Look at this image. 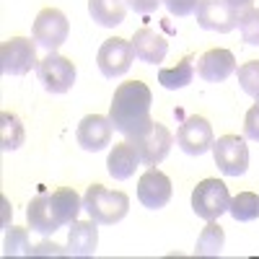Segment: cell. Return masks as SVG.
Wrapping results in <instances>:
<instances>
[{
	"label": "cell",
	"instance_id": "obj_20",
	"mask_svg": "<svg viewBox=\"0 0 259 259\" xmlns=\"http://www.w3.org/2000/svg\"><path fill=\"white\" fill-rule=\"evenodd\" d=\"M89 13L99 26H119L127 13V0H89Z\"/></svg>",
	"mask_w": 259,
	"mask_h": 259
},
{
	"label": "cell",
	"instance_id": "obj_13",
	"mask_svg": "<svg viewBox=\"0 0 259 259\" xmlns=\"http://www.w3.org/2000/svg\"><path fill=\"white\" fill-rule=\"evenodd\" d=\"M112 119L104 117V114H89L83 117L78 130H75V138L80 143L83 150H91V153H96V150H104L106 145L112 143Z\"/></svg>",
	"mask_w": 259,
	"mask_h": 259
},
{
	"label": "cell",
	"instance_id": "obj_3",
	"mask_svg": "<svg viewBox=\"0 0 259 259\" xmlns=\"http://www.w3.org/2000/svg\"><path fill=\"white\" fill-rule=\"evenodd\" d=\"M231 207L228 187L221 179H202L192 192V210L202 221H218L223 212Z\"/></svg>",
	"mask_w": 259,
	"mask_h": 259
},
{
	"label": "cell",
	"instance_id": "obj_23",
	"mask_svg": "<svg viewBox=\"0 0 259 259\" xmlns=\"http://www.w3.org/2000/svg\"><path fill=\"white\" fill-rule=\"evenodd\" d=\"M226 246V233L223 228L215 223V221H207V226L202 228V233L197 236V246H194V254L197 256H218Z\"/></svg>",
	"mask_w": 259,
	"mask_h": 259
},
{
	"label": "cell",
	"instance_id": "obj_10",
	"mask_svg": "<svg viewBox=\"0 0 259 259\" xmlns=\"http://www.w3.org/2000/svg\"><path fill=\"white\" fill-rule=\"evenodd\" d=\"M194 13H197V26L205 31L228 34L239 26V11L228 6V0H200Z\"/></svg>",
	"mask_w": 259,
	"mask_h": 259
},
{
	"label": "cell",
	"instance_id": "obj_9",
	"mask_svg": "<svg viewBox=\"0 0 259 259\" xmlns=\"http://www.w3.org/2000/svg\"><path fill=\"white\" fill-rule=\"evenodd\" d=\"M130 143L135 145V150L140 153V161L145 166H158L171 150V143H174V135L168 133V127L161 122H153L148 133L138 135V138H130Z\"/></svg>",
	"mask_w": 259,
	"mask_h": 259
},
{
	"label": "cell",
	"instance_id": "obj_8",
	"mask_svg": "<svg viewBox=\"0 0 259 259\" xmlns=\"http://www.w3.org/2000/svg\"><path fill=\"white\" fill-rule=\"evenodd\" d=\"M135 60V52H133V41H127L122 36H112L106 39L99 55H96V65L104 78H119L130 70V65Z\"/></svg>",
	"mask_w": 259,
	"mask_h": 259
},
{
	"label": "cell",
	"instance_id": "obj_12",
	"mask_svg": "<svg viewBox=\"0 0 259 259\" xmlns=\"http://www.w3.org/2000/svg\"><path fill=\"white\" fill-rule=\"evenodd\" d=\"M138 200L150 210L166 207L171 200V179L163 171H158L156 166H150L138 182Z\"/></svg>",
	"mask_w": 259,
	"mask_h": 259
},
{
	"label": "cell",
	"instance_id": "obj_32",
	"mask_svg": "<svg viewBox=\"0 0 259 259\" xmlns=\"http://www.w3.org/2000/svg\"><path fill=\"white\" fill-rule=\"evenodd\" d=\"M228 6H233L236 11L241 13V11H246V8H251V6H254V0H228Z\"/></svg>",
	"mask_w": 259,
	"mask_h": 259
},
{
	"label": "cell",
	"instance_id": "obj_1",
	"mask_svg": "<svg viewBox=\"0 0 259 259\" xmlns=\"http://www.w3.org/2000/svg\"><path fill=\"white\" fill-rule=\"evenodd\" d=\"M150 104L153 94L143 80H127L119 83L109 104V119L117 133H122L127 140L148 133L153 119H150Z\"/></svg>",
	"mask_w": 259,
	"mask_h": 259
},
{
	"label": "cell",
	"instance_id": "obj_5",
	"mask_svg": "<svg viewBox=\"0 0 259 259\" xmlns=\"http://www.w3.org/2000/svg\"><path fill=\"white\" fill-rule=\"evenodd\" d=\"M212 158L226 177H241L249 168V148L246 140L239 135H223L212 140Z\"/></svg>",
	"mask_w": 259,
	"mask_h": 259
},
{
	"label": "cell",
	"instance_id": "obj_17",
	"mask_svg": "<svg viewBox=\"0 0 259 259\" xmlns=\"http://www.w3.org/2000/svg\"><path fill=\"white\" fill-rule=\"evenodd\" d=\"M99 246V228L96 221H73L68 233V254L73 256H91Z\"/></svg>",
	"mask_w": 259,
	"mask_h": 259
},
{
	"label": "cell",
	"instance_id": "obj_26",
	"mask_svg": "<svg viewBox=\"0 0 259 259\" xmlns=\"http://www.w3.org/2000/svg\"><path fill=\"white\" fill-rule=\"evenodd\" d=\"M239 31L244 36L246 45L259 47V8H246L239 13Z\"/></svg>",
	"mask_w": 259,
	"mask_h": 259
},
{
	"label": "cell",
	"instance_id": "obj_2",
	"mask_svg": "<svg viewBox=\"0 0 259 259\" xmlns=\"http://www.w3.org/2000/svg\"><path fill=\"white\" fill-rule=\"evenodd\" d=\"M83 207L89 210V215L96 223L114 226L127 215L130 197L119 189H106L104 184H91L83 194Z\"/></svg>",
	"mask_w": 259,
	"mask_h": 259
},
{
	"label": "cell",
	"instance_id": "obj_4",
	"mask_svg": "<svg viewBox=\"0 0 259 259\" xmlns=\"http://www.w3.org/2000/svg\"><path fill=\"white\" fill-rule=\"evenodd\" d=\"M36 78L47 94H68L75 83V65L57 52H50L36 65Z\"/></svg>",
	"mask_w": 259,
	"mask_h": 259
},
{
	"label": "cell",
	"instance_id": "obj_24",
	"mask_svg": "<svg viewBox=\"0 0 259 259\" xmlns=\"http://www.w3.org/2000/svg\"><path fill=\"white\" fill-rule=\"evenodd\" d=\"M231 218L239 223H251L259 218V194L254 192H239L236 197H231Z\"/></svg>",
	"mask_w": 259,
	"mask_h": 259
},
{
	"label": "cell",
	"instance_id": "obj_30",
	"mask_svg": "<svg viewBox=\"0 0 259 259\" xmlns=\"http://www.w3.org/2000/svg\"><path fill=\"white\" fill-rule=\"evenodd\" d=\"M161 3H163V0H127V8H133L135 13L148 16V13H153Z\"/></svg>",
	"mask_w": 259,
	"mask_h": 259
},
{
	"label": "cell",
	"instance_id": "obj_25",
	"mask_svg": "<svg viewBox=\"0 0 259 259\" xmlns=\"http://www.w3.org/2000/svg\"><path fill=\"white\" fill-rule=\"evenodd\" d=\"M31 244H29V231L26 228H16L11 226L6 231V244H3V254L6 256H31Z\"/></svg>",
	"mask_w": 259,
	"mask_h": 259
},
{
	"label": "cell",
	"instance_id": "obj_22",
	"mask_svg": "<svg viewBox=\"0 0 259 259\" xmlns=\"http://www.w3.org/2000/svg\"><path fill=\"white\" fill-rule=\"evenodd\" d=\"M24 122L18 119V114L13 112H3L0 114V148L3 150H18L24 145Z\"/></svg>",
	"mask_w": 259,
	"mask_h": 259
},
{
	"label": "cell",
	"instance_id": "obj_27",
	"mask_svg": "<svg viewBox=\"0 0 259 259\" xmlns=\"http://www.w3.org/2000/svg\"><path fill=\"white\" fill-rule=\"evenodd\" d=\"M239 85L244 94H249L251 99L259 101V60L244 62L239 68Z\"/></svg>",
	"mask_w": 259,
	"mask_h": 259
},
{
	"label": "cell",
	"instance_id": "obj_7",
	"mask_svg": "<svg viewBox=\"0 0 259 259\" xmlns=\"http://www.w3.org/2000/svg\"><path fill=\"white\" fill-rule=\"evenodd\" d=\"M31 31H34V41H36L39 47L55 52L57 47H62L65 41H68L70 24H68V18H65L62 11H57V8H45V11H39Z\"/></svg>",
	"mask_w": 259,
	"mask_h": 259
},
{
	"label": "cell",
	"instance_id": "obj_21",
	"mask_svg": "<svg viewBox=\"0 0 259 259\" xmlns=\"http://www.w3.org/2000/svg\"><path fill=\"white\" fill-rule=\"evenodd\" d=\"M194 57L192 55H184L174 68H161L158 70V83L168 91H177V89H184V85L192 83L194 78Z\"/></svg>",
	"mask_w": 259,
	"mask_h": 259
},
{
	"label": "cell",
	"instance_id": "obj_11",
	"mask_svg": "<svg viewBox=\"0 0 259 259\" xmlns=\"http://www.w3.org/2000/svg\"><path fill=\"white\" fill-rule=\"evenodd\" d=\"M212 127L205 117H189L184 119V124L177 130V143L187 156H202L212 148Z\"/></svg>",
	"mask_w": 259,
	"mask_h": 259
},
{
	"label": "cell",
	"instance_id": "obj_31",
	"mask_svg": "<svg viewBox=\"0 0 259 259\" xmlns=\"http://www.w3.org/2000/svg\"><path fill=\"white\" fill-rule=\"evenodd\" d=\"M31 254L34 256H60V254H68V249H62V246H57V244H50V241H41L39 246H34L31 249Z\"/></svg>",
	"mask_w": 259,
	"mask_h": 259
},
{
	"label": "cell",
	"instance_id": "obj_14",
	"mask_svg": "<svg viewBox=\"0 0 259 259\" xmlns=\"http://www.w3.org/2000/svg\"><path fill=\"white\" fill-rule=\"evenodd\" d=\"M236 73V57L231 50H207L200 60H197V75L207 83H221L228 75Z\"/></svg>",
	"mask_w": 259,
	"mask_h": 259
},
{
	"label": "cell",
	"instance_id": "obj_28",
	"mask_svg": "<svg viewBox=\"0 0 259 259\" xmlns=\"http://www.w3.org/2000/svg\"><path fill=\"white\" fill-rule=\"evenodd\" d=\"M163 6L168 8V13L171 16H189V13H194L197 11V6H200V0H163Z\"/></svg>",
	"mask_w": 259,
	"mask_h": 259
},
{
	"label": "cell",
	"instance_id": "obj_16",
	"mask_svg": "<svg viewBox=\"0 0 259 259\" xmlns=\"http://www.w3.org/2000/svg\"><path fill=\"white\" fill-rule=\"evenodd\" d=\"M140 161V153L135 150V145L124 140V143H117L112 150H109V158H106V171H109V177H114L117 182H124L135 174Z\"/></svg>",
	"mask_w": 259,
	"mask_h": 259
},
{
	"label": "cell",
	"instance_id": "obj_6",
	"mask_svg": "<svg viewBox=\"0 0 259 259\" xmlns=\"http://www.w3.org/2000/svg\"><path fill=\"white\" fill-rule=\"evenodd\" d=\"M36 45L26 36H11L0 47V70L6 75H26L36 68Z\"/></svg>",
	"mask_w": 259,
	"mask_h": 259
},
{
	"label": "cell",
	"instance_id": "obj_15",
	"mask_svg": "<svg viewBox=\"0 0 259 259\" xmlns=\"http://www.w3.org/2000/svg\"><path fill=\"white\" fill-rule=\"evenodd\" d=\"M133 52H135V60H140V62L158 65V62H163V57L168 52V41L161 34H156L153 29H138L133 36Z\"/></svg>",
	"mask_w": 259,
	"mask_h": 259
},
{
	"label": "cell",
	"instance_id": "obj_19",
	"mask_svg": "<svg viewBox=\"0 0 259 259\" xmlns=\"http://www.w3.org/2000/svg\"><path fill=\"white\" fill-rule=\"evenodd\" d=\"M50 202H52V210L57 215L60 226H70L73 221H78V212L83 207L80 194L73 187H60V189L50 192Z\"/></svg>",
	"mask_w": 259,
	"mask_h": 259
},
{
	"label": "cell",
	"instance_id": "obj_18",
	"mask_svg": "<svg viewBox=\"0 0 259 259\" xmlns=\"http://www.w3.org/2000/svg\"><path fill=\"white\" fill-rule=\"evenodd\" d=\"M26 221H29V228L36 231V233H41V236H50L57 228H62L60 221H57V215H55V210H52L50 194H36V197L29 202Z\"/></svg>",
	"mask_w": 259,
	"mask_h": 259
},
{
	"label": "cell",
	"instance_id": "obj_29",
	"mask_svg": "<svg viewBox=\"0 0 259 259\" xmlns=\"http://www.w3.org/2000/svg\"><path fill=\"white\" fill-rule=\"evenodd\" d=\"M244 135L249 140L259 143V101L251 106V109L246 112V117H244Z\"/></svg>",
	"mask_w": 259,
	"mask_h": 259
}]
</instances>
